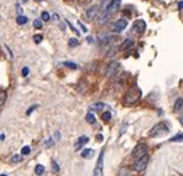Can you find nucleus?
<instances>
[{
	"instance_id": "obj_1",
	"label": "nucleus",
	"mask_w": 183,
	"mask_h": 176,
	"mask_svg": "<svg viewBox=\"0 0 183 176\" xmlns=\"http://www.w3.org/2000/svg\"><path fill=\"white\" fill-rule=\"evenodd\" d=\"M141 94H142V93H141V89H140L137 86H134V87L129 88V91L125 93L124 99H123L124 106L130 107V106L136 104L137 102L140 101V98H141Z\"/></svg>"
},
{
	"instance_id": "obj_2",
	"label": "nucleus",
	"mask_w": 183,
	"mask_h": 176,
	"mask_svg": "<svg viewBox=\"0 0 183 176\" xmlns=\"http://www.w3.org/2000/svg\"><path fill=\"white\" fill-rule=\"evenodd\" d=\"M168 131H170V129H168L167 124L163 123V121H161V123L156 124V125L148 131V135L152 136V138H153V136H155V138H160V136H163V135L168 134Z\"/></svg>"
},
{
	"instance_id": "obj_3",
	"label": "nucleus",
	"mask_w": 183,
	"mask_h": 176,
	"mask_svg": "<svg viewBox=\"0 0 183 176\" xmlns=\"http://www.w3.org/2000/svg\"><path fill=\"white\" fill-rule=\"evenodd\" d=\"M146 154H147V146H146V144L145 143H138L136 146L134 148V150L131 153V156H133V159L137 160V159L142 158Z\"/></svg>"
},
{
	"instance_id": "obj_4",
	"label": "nucleus",
	"mask_w": 183,
	"mask_h": 176,
	"mask_svg": "<svg viewBox=\"0 0 183 176\" xmlns=\"http://www.w3.org/2000/svg\"><path fill=\"white\" fill-rule=\"evenodd\" d=\"M148 160H150V158H148V155L146 154V155H143L142 158H140V159H137L136 161L134 163V165H133V168H134V170L135 171H143L146 168H147V164H148Z\"/></svg>"
},
{
	"instance_id": "obj_5",
	"label": "nucleus",
	"mask_w": 183,
	"mask_h": 176,
	"mask_svg": "<svg viewBox=\"0 0 183 176\" xmlns=\"http://www.w3.org/2000/svg\"><path fill=\"white\" fill-rule=\"evenodd\" d=\"M119 66H120V64H119L118 61H111V62H109V63L106 64V67H105V71H104L105 76H106V77H111V76L118 71Z\"/></svg>"
},
{
	"instance_id": "obj_6",
	"label": "nucleus",
	"mask_w": 183,
	"mask_h": 176,
	"mask_svg": "<svg viewBox=\"0 0 183 176\" xmlns=\"http://www.w3.org/2000/svg\"><path fill=\"white\" fill-rule=\"evenodd\" d=\"M146 30V22L143 20H136L133 25V32L136 34V35H142Z\"/></svg>"
},
{
	"instance_id": "obj_7",
	"label": "nucleus",
	"mask_w": 183,
	"mask_h": 176,
	"mask_svg": "<svg viewBox=\"0 0 183 176\" xmlns=\"http://www.w3.org/2000/svg\"><path fill=\"white\" fill-rule=\"evenodd\" d=\"M126 26H128V21L125 20V19H120V20H118L116 22H114V25L111 26V30L114 31V32H121V31H124L125 29H126Z\"/></svg>"
},
{
	"instance_id": "obj_8",
	"label": "nucleus",
	"mask_w": 183,
	"mask_h": 176,
	"mask_svg": "<svg viewBox=\"0 0 183 176\" xmlns=\"http://www.w3.org/2000/svg\"><path fill=\"white\" fill-rule=\"evenodd\" d=\"M98 15H99V7H98L96 5H93L91 7H88L87 11H86V17H87V20H89V21L96 19Z\"/></svg>"
},
{
	"instance_id": "obj_9",
	"label": "nucleus",
	"mask_w": 183,
	"mask_h": 176,
	"mask_svg": "<svg viewBox=\"0 0 183 176\" xmlns=\"http://www.w3.org/2000/svg\"><path fill=\"white\" fill-rule=\"evenodd\" d=\"M110 14L108 12V11H100L99 12V15H98V17H96V22L99 24V25H103V24H105L109 19H110Z\"/></svg>"
},
{
	"instance_id": "obj_10",
	"label": "nucleus",
	"mask_w": 183,
	"mask_h": 176,
	"mask_svg": "<svg viewBox=\"0 0 183 176\" xmlns=\"http://www.w3.org/2000/svg\"><path fill=\"white\" fill-rule=\"evenodd\" d=\"M120 4H121V1H120V0H113V2L110 4V6H109L106 10H104V11H108L110 15H113V14H115V12L119 10Z\"/></svg>"
},
{
	"instance_id": "obj_11",
	"label": "nucleus",
	"mask_w": 183,
	"mask_h": 176,
	"mask_svg": "<svg viewBox=\"0 0 183 176\" xmlns=\"http://www.w3.org/2000/svg\"><path fill=\"white\" fill-rule=\"evenodd\" d=\"M173 112L183 117V99H177L173 106Z\"/></svg>"
},
{
	"instance_id": "obj_12",
	"label": "nucleus",
	"mask_w": 183,
	"mask_h": 176,
	"mask_svg": "<svg viewBox=\"0 0 183 176\" xmlns=\"http://www.w3.org/2000/svg\"><path fill=\"white\" fill-rule=\"evenodd\" d=\"M88 141H89L88 136H79V139L77 140V143H76V145H74V149H76V150H79V149H81L82 146H84Z\"/></svg>"
},
{
	"instance_id": "obj_13",
	"label": "nucleus",
	"mask_w": 183,
	"mask_h": 176,
	"mask_svg": "<svg viewBox=\"0 0 183 176\" xmlns=\"http://www.w3.org/2000/svg\"><path fill=\"white\" fill-rule=\"evenodd\" d=\"M133 46H134V41H133L131 39H126V40L120 45V50H121V51L129 50V49H131Z\"/></svg>"
},
{
	"instance_id": "obj_14",
	"label": "nucleus",
	"mask_w": 183,
	"mask_h": 176,
	"mask_svg": "<svg viewBox=\"0 0 183 176\" xmlns=\"http://www.w3.org/2000/svg\"><path fill=\"white\" fill-rule=\"evenodd\" d=\"M110 40H111V36L108 35V34H101V35L99 36V42H100L101 45H108V44L110 42Z\"/></svg>"
},
{
	"instance_id": "obj_15",
	"label": "nucleus",
	"mask_w": 183,
	"mask_h": 176,
	"mask_svg": "<svg viewBox=\"0 0 183 176\" xmlns=\"http://www.w3.org/2000/svg\"><path fill=\"white\" fill-rule=\"evenodd\" d=\"M93 155H94V150H93V149H84V150L82 151V156H83L84 159H91Z\"/></svg>"
},
{
	"instance_id": "obj_16",
	"label": "nucleus",
	"mask_w": 183,
	"mask_h": 176,
	"mask_svg": "<svg viewBox=\"0 0 183 176\" xmlns=\"http://www.w3.org/2000/svg\"><path fill=\"white\" fill-rule=\"evenodd\" d=\"M44 173H45V166H44V165H36V168H35V174L41 176V175H44Z\"/></svg>"
},
{
	"instance_id": "obj_17",
	"label": "nucleus",
	"mask_w": 183,
	"mask_h": 176,
	"mask_svg": "<svg viewBox=\"0 0 183 176\" xmlns=\"http://www.w3.org/2000/svg\"><path fill=\"white\" fill-rule=\"evenodd\" d=\"M16 22H17L19 25H25V24L27 22V17L24 16V15H19L17 19H16Z\"/></svg>"
},
{
	"instance_id": "obj_18",
	"label": "nucleus",
	"mask_w": 183,
	"mask_h": 176,
	"mask_svg": "<svg viewBox=\"0 0 183 176\" xmlns=\"http://www.w3.org/2000/svg\"><path fill=\"white\" fill-rule=\"evenodd\" d=\"M78 45H79V41L77 39H74V37H71L69 39V41H68V46L69 47H77Z\"/></svg>"
},
{
	"instance_id": "obj_19",
	"label": "nucleus",
	"mask_w": 183,
	"mask_h": 176,
	"mask_svg": "<svg viewBox=\"0 0 183 176\" xmlns=\"http://www.w3.org/2000/svg\"><path fill=\"white\" fill-rule=\"evenodd\" d=\"M113 2V0H103L101 1V11H104V10H106L109 6H110V4Z\"/></svg>"
},
{
	"instance_id": "obj_20",
	"label": "nucleus",
	"mask_w": 183,
	"mask_h": 176,
	"mask_svg": "<svg viewBox=\"0 0 183 176\" xmlns=\"http://www.w3.org/2000/svg\"><path fill=\"white\" fill-rule=\"evenodd\" d=\"M5 101H6V92L4 89H0V107L5 103Z\"/></svg>"
},
{
	"instance_id": "obj_21",
	"label": "nucleus",
	"mask_w": 183,
	"mask_h": 176,
	"mask_svg": "<svg viewBox=\"0 0 183 176\" xmlns=\"http://www.w3.org/2000/svg\"><path fill=\"white\" fill-rule=\"evenodd\" d=\"M103 156H104V151H101V153H100L99 159H98V163H96V168H98V169H100V170H101V168H103Z\"/></svg>"
},
{
	"instance_id": "obj_22",
	"label": "nucleus",
	"mask_w": 183,
	"mask_h": 176,
	"mask_svg": "<svg viewBox=\"0 0 183 176\" xmlns=\"http://www.w3.org/2000/svg\"><path fill=\"white\" fill-rule=\"evenodd\" d=\"M86 119H87V121H88L89 124H94V123H95V117H94L93 113H88L87 117H86Z\"/></svg>"
},
{
	"instance_id": "obj_23",
	"label": "nucleus",
	"mask_w": 183,
	"mask_h": 176,
	"mask_svg": "<svg viewBox=\"0 0 183 176\" xmlns=\"http://www.w3.org/2000/svg\"><path fill=\"white\" fill-rule=\"evenodd\" d=\"M104 107H105V106H104L103 103H95V104L92 106V108H93L94 111H101Z\"/></svg>"
},
{
	"instance_id": "obj_24",
	"label": "nucleus",
	"mask_w": 183,
	"mask_h": 176,
	"mask_svg": "<svg viewBox=\"0 0 183 176\" xmlns=\"http://www.w3.org/2000/svg\"><path fill=\"white\" fill-rule=\"evenodd\" d=\"M101 119H103L104 121H109V120L111 119V113H110V112H105V113H103Z\"/></svg>"
},
{
	"instance_id": "obj_25",
	"label": "nucleus",
	"mask_w": 183,
	"mask_h": 176,
	"mask_svg": "<svg viewBox=\"0 0 183 176\" xmlns=\"http://www.w3.org/2000/svg\"><path fill=\"white\" fill-rule=\"evenodd\" d=\"M170 141H183V134H178L170 139Z\"/></svg>"
},
{
	"instance_id": "obj_26",
	"label": "nucleus",
	"mask_w": 183,
	"mask_h": 176,
	"mask_svg": "<svg viewBox=\"0 0 183 176\" xmlns=\"http://www.w3.org/2000/svg\"><path fill=\"white\" fill-rule=\"evenodd\" d=\"M34 27H35V29H41V27H42V21H41L40 19H36V20L34 21Z\"/></svg>"
},
{
	"instance_id": "obj_27",
	"label": "nucleus",
	"mask_w": 183,
	"mask_h": 176,
	"mask_svg": "<svg viewBox=\"0 0 183 176\" xmlns=\"http://www.w3.org/2000/svg\"><path fill=\"white\" fill-rule=\"evenodd\" d=\"M42 35H35L34 36V41H35V44H40L41 41H42Z\"/></svg>"
},
{
	"instance_id": "obj_28",
	"label": "nucleus",
	"mask_w": 183,
	"mask_h": 176,
	"mask_svg": "<svg viewBox=\"0 0 183 176\" xmlns=\"http://www.w3.org/2000/svg\"><path fill=\"white\" fill-rule=\"evenodd\" d=\"M30 151H31L30 146H24L22 150H21V154H22V155H27V154H30Z\"/></svg>"
},
{
	"instance_id": "obj_29",
	"label": "nucleus",
	"mask_w": 183,
	"mask_h": 176,
	"mask_svg": "<svg viewBox=\"0 0 183 176\" xmlns=\"http://www.w3.org/2000/svg\"><path fill=\"white\" fill-rule=\"evenodd\" d=\"M52 169H53L54 173H58L59 171V166H58V164L54 160H52Z\"/></svg>"
},
{
	"instance_id": "obj_30",
	"label": "nucleus",
	"mask_w": 183,
	"mask_h": 176,
	"mask_svg": "<svg viewBox=\"0 0 183 176\" xmlns=\"http://www.w3.org/2000/svg\"><path fill=\"white\" fill-rule=\"evenodd\" d=\"M41 17H42V20H44V21H48V20H49V14H48L47 11H42Z\"/></svg>"
},
{
	"instance_id": "obj_31",
	"label": "nucleus",
	"mask_w": 183,
	"mask_h": 176,
	"mask_svg": "<svg viewBox=\"0 0 183 176\" xmlns=\"http://www.w3.org/2000/svg\"><path fill=\"white\" fill-rule=\"evenodd\" d=\"M63 64H64V66H68L69 68H77V67H78L76 63H73V62H68V61H67V62H63Z\"/></svg>"
},
{
	"instance_id": "obj_32",
	"label": "nucleus",
	"mask_w": 183,
	"mask_h": 176,
	"mask_svg": "<svg viewBox=\"0 0 183 176\" xmlns=\"http://www.w3.org/2000/svg\"><path fill=\"white\" fill-rule=\"evenodd\" d=\"M37 107H39L37 104H34V106H31V108H29V109H27L26 114H27V116H30V114H31V113H32V112H34V111H35V109H36Z\"/></svg>"
},
{
	"instance_id": "obj_33",
	"label": "nucleus",
	"mask_w": 183,
	"mask_h": 176,
	"mask_svg": "<svg viewBox=\"0 0 183 176\" xmlns=\"http://www.w3.org/2000/svg\"><path fill=\"white\" fill-rule=\"evenodd\" d=\"M20 160H21V156H20V155H14V156L11 158V161H12V163H19Z\"/></svg>"
},
{
	"instance_id": "obj_34",
	"label": "nucleus",
	"mask_w": 183,
	"mask_h": 176,
	"mask_svg": "<svg viewBox=\"0 0 183 176\" xmlns=\"http://www.w3.org/2000/svg\"><path fill=\"white\" fill-rule=\"evenodd\" d=\"M45 145L47 146V148H51V146L53 145V140H52L51 138H49V139H47V140L45 141Z\"/></svg>"
},
{
	"instance_id": "obj_35",
	"label": "nucleus",
	"mask_w": 183,
	"mask_h": 176,
	"mask_svg": "<svg viewBox=\"0 0 183 176\" xmlns=\"http://www.w3.org/2000/svg\"><path fill=\"white\" fill-rule=\"evenodd\" d=\"M27 74H29V68H27V67H24V68H22V76L26 77Z\"/></svg>"
},
{
	"instance_id": "obj_36",
	"label": "nucleus",
	"mask_w": 183,
	"mask_h": 176,
	"mask_svg": "<svg viewBox=\"0 0 183 176\" xmlns=\"http://www.w3.org/2000/svg\"><path fill=\"white\" fill-rule=\"evenodd\" d=\"M100 175H101V170L96 168V169L94 170V176H100Z\"/></svg>"
},
{
	"instance_id": "obj_37",
	"label": "nucleus",
	"mask_w": 183,
	"mask_h": 176,
	"mask_svg": "<svg viewBox=\"0 0 183 176\" xmlns=\"http://www.w3.org/2000/svg\"><path fill=\"white\" fill-rule=\"evenodd\" d=\"M78 25H79V26L82 27V30H83V32H87V31H88V30H87V27H86V26H84V25H83V24H82L81 21H78Z\"/></svg>"
},
{
	"instance_id": "obj_38",
	"label": "nucleus",
	"mask_w": 183,
	"mask_h": 176,
	"mask_svg": "<svg viewBox=\"0 0 183 176\" xmlns=\"http://www.w3.org/2000/svg\"><path fill=\"white\" fill-rule=\"evenodd\" d=\"M59 138H61V134L58 131H56V139H59Z\"/></svg>"
},
{
	"instance_id": "obj_39",
	"label": "nucleus",
	"mask_w": 183,
	"mask_h": 176,
	"mask_svg": "<svg viewBox=\"0 0 183 176\" xmlns=\"http://www.w3.org/2000/svg\"><path fill=\"white\" fill-rule=\"evenodd\" d=\"M180 9H181V10H183V1H181V2H180Z\"/></svg>"
},
{
	"instance_id": "obj_40",
	"label": "nucleus",
	"mask_w": 183,
	"mask_h": 176,
	"mask_svg": "<svg viewBox=\"0 0 183 176\" xmlns=\"http://www.w3.org/2000/svg\"><path fill=\"white\" fill-rule=\"evenodd\" d=\"M98 140H99V141H101V140H103V138H101V135H100V134L98 135Z\"/></svg>"
},
{
	"instance_id": "obj_41",
	"label": "nucleus",
	"mask_w": 183,
	"mask_h": 176,
	"mask_svg": "<svg viewBox=\"0 0 183 176\" xmlns=\"http://www.w3.org/2000/svg\"><path fill=\"white\" fill-rule=\"evenodd\" d=\"M180 121H181V124L183 125V117H181V119H180Z\"/></svg>"
},
{
	"instance_id": "obj_42",
	"label": "nucleus",
	"mask_w": 183,
	"mask_h": 176,
	"mask_svg": "<svg viewBox=\"0 0 183 176\" xmlns=\"http://www.w3.org/2000/svg\"><path fill=\"white\" fill-rule=\"evenodd\" d=\"M35 1H37V2H39V1H44V0H35Z\"/></svg>"
},
{
	"instance_id": "obj_43",
	"label": "nucleus",
	"mask_w": 183,
	"mask_h": 176,
	"mask_svg": "<svg viewBox=\"0 0 183 176\" xmlns=\"http://www.w3.org/2000/svg\"><path fill=\"white\" fill-rule=\"evenodd\" d=\"M22 1H24V2H26V1H27V0H22Z\"/></svg>"
},
{
	"instance_id": "obj_44",
	"label": "nucleus",
	"mask_w": 183,
	"mask_h": 176,
	"mask_svg": "<svg viewBox=\"0 0 183 176\" xmlns=\"http://www.w3.org/2000/svg\"><path fill=\"white\" fill-rule=\"evenodd\" d=\"M0 176H6V175H0Z\"/></svg>"
}]
</instances>
